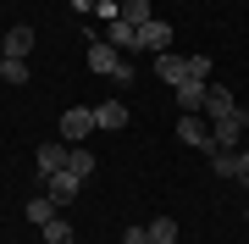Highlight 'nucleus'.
Masks as SVG:
<instances>
[{"label":"nucleus","instance_id":"obj_5","mask_svg":"<svg viewBox=\"0 0 249 244\" xmlns=\"http://www.w3.org/2000/svg\"><path fill=\"white\" fill-rule=\"evenodd\" d=\"M166 45H172V22H166V17H150V22L139 28V50H155V56H160Z\"/></svg>","mask_w":249,"mask_h":244},{"label":"nucleus","instance_id":"obj_22","mask_svg":"<svg viewBox=\"0 0 249 244\" xmlns=\"http://www.w3.org/2000/svg\"><path fill=\"white\" fill-rule=\"evenodd\" d=\"M111 83H116V89H127V83H139V73H133V67L122 61V67H116V73H111Z\"/></svg>","mask_w":249,"mask_h":244},{"label":"nucleus","instance_id":"obj_15","mask_svg":"<svg viewBox=\"0 0 249 244\" xmlns=\"http://www.w3.org/2000/svg\"><path fill=\"white\" fill-rule=\"evenodd\" d=\"M205 161H211L216 178H238V150H211Z\"/></svg>","mask_w":249,"mask_h":244},{"label":"nucleus","instance_id":"obj_16","mask_svg":"<svg viewBox=\"0 0 249 244\" xmlns=\"http://www.w3.org/2000/svg\"><path fill=\"white\" fill-rule=\"evenodd\" d=\"M55 211H61V206H55L50 194H34V200H28V222H34V227H45V222L55 217Z\"/></svg>","mask_w":249,"mask_h":244},{"label":"nucleus","instance_id":"obj_3","mask_svg":"<svg viewBox=\"0 0 249 244\" xmlns=\"http://www.w3.org/2000/svg\"><path fill=\"white\" fill-rule=\"evenodd\" d=\"M244 128H249V117H244V111H232V117L211 122V133H216V150H244Z\"/></svg>","mask_w":249,"mask_h":244},{"label":"nucleus","instance_id":"obj_19","mask_svg":"<svg viewBox=\"0 0 249 244\" xmlns=\"http://www.w3.org/2000/svg\"><path fill=\"white\" fill-rule=\"evenodd\" d=\"M0 78L6 83H28V61L22 56H0Z\"/></svg>","mask_w":249,"mask_h":244},{"label":"nucleus","instance_id":"obj_2","mask_svg":"<svg viewBox=\"0 0 249 244\" xmlns=\"http://www.w3.org/2000/svg\"><path fill=\"white\" fill-rule=\"evenodd\" d=\"M89 133H94V106H72L61 117V139H67V145H83Z\"/></svg>","mask_w":249,"mask_h":244},{"label":"nucleus","instance_id":"obj_11","mask_svg":"<svg viewBox=\"0 0 249 244\" xmlns=\"http://www.w3.org/2000/svg\"><path fill=\"white\" fill-rule=\"evenodd\" d=\"M94 150H83V145H67V172H72V178H83V183H89L94 178Z\"/></svg>","mask_w":249,"mask_h":244},{"label":"nucleus","instance_id":"obj_8","mask_svg":"<svg viewBox=\"0 0 249 244\" xmlns=\"http://www.w3.org/2000/svg\"><path fill=\"white\" fill-rule=\"evenodd\" d=\"M116 67H122V56H116V45H106V39H94V45H89V73L111 78Z\"/></svg>","mask_w":249,"mask_h":244},{"label":"nucleus","instance_id":"obj_21","mask_svg":"<svg viewBox=\"0 0 249 244\" xmlns=\"http://www.w3.org/2000/svg\"><path fill=\"white\" fill-rule=\"evenodd\" d=\"M188 78H199V83L211 78V56H205V50H199V56H188Z\"/></svg>","mask_w":249,"mask_h":244},{"label":"nucleus","instance_id":"obj_1","mask_svg":"<svg viewBox=\"0 0 249 244\" xmlns=\"http://www.w3.org/2000/svg\"><path fill=\"white\" fill-rule=\"evenodd\" d=\"M178 139H183V145H194V150H205V155L216 150V133L205 128V117H199V111H188V117H178Z\"/></svg>","mask_w":249,"mask_h":244},{"label":"nucleus","instance_id":"obj_7","mask_svg":"<svg viewBox=\"0 0 249 244\" xmlns=\"http://www.w3.org/2000/svg\"><path fill=\"white\" fill-rule=\"evenodd\" d=\"M34 172H39V178L67 172V145H39V150H34Z\"/></svg>","mask_w":249,"mask_h":244},{"label":"nucleus","instance_id":"obj_13","mask_svg":"<svg viewBox=\"0 0 249 244\" xmlns=\"http://www.w3.org/2000/svg\"><path fill=\"white\" fill-rule=\"evenodd\" d=\"M106 45H116V50H139V28H133V22H122V17H116V22L106 28Z\"/></svg>","mask_w":249,"mask_h":244},{"label":"nucleus","instance_id":"obj_25","mask_svg":"<svg viewBox=\"0 0 249 244\" xmlns=\"http://www.w3.org/2000/svg\"><path fill=\"white\" fill-rule=\"evenodd\" d=\"M0 56H6V34H0Z\"/></svg>","mask_w":249,"mask_h":244},{"label":"nucleus","instance_id":"obj_18","mask_svg":"<svg viewBox=\"0 0 249 244\" xmlns=\"http://www.w3.org/2000/svg\"><path fill=\"white\" fill-rule=\"evenodd\" d=\"M155 11H150V0H122V22H133V28H144Z\"/></svg>","mask_w":249,"mask_h":244},{"label":"nucleus","instance_id":"obj_4","mask_svg":"<svg viewBox=\"0 0 249 244\" xmlns=\"http://www.w3.org/2000/svg\"><path fill=\"white\" fill-rule=\"evenodd\" d=\"M238 111V100H232V89H222V83H205V117L211 122H222Z\"/></svg>","mask_w":249,"mask_h":244},{"label":"nucleus","instance_id":"obj_14","mask_svg":"<svg viewBox=\"0 0 249 244\" xmlns=\"http://www.w3.org/2000/svg\"><path fill=\"white\" fill-rule=\"evenodd\" d=\"M28 50H34V28H6V56H22V61H28Z\"/></svg>","mask_w":249,"mask_h":244},{"label":"nucleus","instance_id":"obj_12","mask_svg":"<svg viewBox=\"0 0 249 244\" xmlns=\"http://www.w3.org/2000/svg\"><path fill=\"white\" fill-rule=\"evenodd\" d=\"M94 128H111V133H116V128H127V106H122V100L94 106Z\"/></svg>","mask_w":249,"mask_h":244},{"label":"nucleus","instance_id":"obj_20","mask_svg":"<svg viewBox=\"0 0 249 244\" xmlns=\"http://www.w3.org/2000/svg\"><path fill=\"white\" fill-rule=\"evenodd\" d=\"M150 244H178V222H172V217H155L150 222Z\"/></svg>","mask_w":249,"mask_h":244},{"label":"nucleus","instance_id":"obj_6","mask_svg":"<svg viewBox=\"0 0 249 244\" xmlns=\"http://www.w3.org/2000/svg\"><path fill=\"white\" fill-rule=\"evenodd\" d=\"M45 194L55 200V206H72V200L83 194V178H72V172H55V178H45Z\"/></svg>","mask_w":249,"mask_h":244},{"label":"nucleus","instance_id":"obj_10","mask_svg":"<svg viewBox=\"0 0 249 244\" xmlns=\"http://www.w3.org/2000/svg\"><path fill=\"white\" fill-rule=\"evenodd\" d=\"M155 73L166 78L172 89H178V83L188 78V56H172V50H160V56H155Z\"/></svg>","mask_w":249,"mask_h":244},{"label":"nucleus","instance_id":"obj_9","mask_svg":"<svg viewBox=\"0 0 249 244\" xmlns=\"http://www.w3.org/2000/svg\"><path fill=\"white\" fill-rule=\"evenodd\" d=\"M188 111H205V83L199 78H183L178 83V117H188Z\"/></svg>","mask_w":249,"mask_h":244},{"label":"nucleus","instance_id":"obj_17","mask_svg":"<svg viewBox=\"0 0 249 244\" xmlns=\"http://www.w3.org/2000/svg\"><path fill=\"white\" fill-rule=\"evenodd\" d=\"M39 239H45V244H72V222H61V217H50L45 227H39Z\"/></svg>","mask_w":249,"mask_h":244},{"label":"nucleus","instance_id":"obj_24","mask_svg":"<svg viewBox=\"0 0 249 244\" xmlns=\"http://www.w3.org/2000/svg\"><path fill=\"white\" fill-rule=\"evenodd\" d=\"M238 178H244V183H249V145H244V150H238Z\"/></svg>","mask_w":249,"mask_h":244},{"label":"nucleus","instance_id":"obj_23","mask_svg":"<svg viewBox=\"0 0 249 244\" xmlns=\"http://www.w3.org/2000/svg\"><path fill=\"white\" fill-rule=\"evenodd\" d=\"M122 244H150V227H127V233H122Z\"/></svg>","mask_w":249,"mask_h":244}]
</instances>
